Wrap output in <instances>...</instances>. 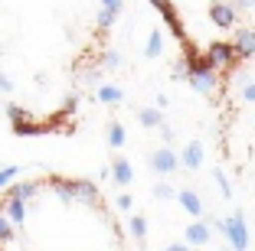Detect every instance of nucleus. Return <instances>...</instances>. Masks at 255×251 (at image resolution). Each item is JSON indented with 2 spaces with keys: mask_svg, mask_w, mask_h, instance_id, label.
I'll list each match as a JSON object with an SVG mask.
<instances>
[{
  "mask_svg": "<svg viewBox=\"0 0 255 251\" xmlns=\"http://www.w3.org/2000/svg\"><path fill=\"white\" fill-rule=\"evenodd\" d=\"M102 66H105V69H118L121 56H118V52H105V56H102Z\"/></svg>",
  "mask_w": 255,
  "mask_h": 251,
  "instance_id": "24",
  "label": "nucleus"
},
{
  "mask_svg": "<svg viewBox=\"0 0 255 251\" xmlns=\"http://www.w3.org/2000/svg\"><path fill=\"white\" fill-rule=\"evenodd\" d=\"M233 46H236V52H239V59H255V30L239 26V30L233 33Z\"/></svg>",
  "mask_w": 255,
  "mask_h": 251,
  "instance_id": "8",
  "label": "nucleus"
},
{
  "mask_svg": "<svg viewBox=\"0 0 255 251\" xmlns=\"http://www.w3.org/2000/svg\"><path fill=\"white\" fill-rule=\"evenodd\" d=\"M10 192H16L20 199H26V202H30L33 196L39 192V183H33V179H30V183H16V186H10Z\"/></svg>",
  "mask_w": 255,
  "mask_h": 251,
  "instance_id": "18",
  "label": "nucleus"
},
{
  "mask_svg": "<svg viewBox=\"0 0 255 251\" xmlns=\"http://www.w3.org/2000/svg\"><path fill=\"white\" fill-rule=\"evenodd\" d=\"M233 3H236L239 10H252V7H255V0H233Z\"/></svg>",
  "mask_w": 255,
  "mask_h": 251,
  "instance_id": "30",
  "label": "nucleus"
},
{
  "mask_svg": "<svg viewBox=\"0 0 255 251\" xmlns=\"http://www.w3.org/2000/svg\"><path fill=\"white\" fill-rule=\"evenodd\" d=\"M112 179H115L118 186L134 183V170H131V163H128V157H115V160H112Z\"/></svg>",
  "mask_w": 255,
  "mask_h": 251,
  "instance_id": "10",
  "label": "nucleus"
},
{
  "mask_svg": "<svg viewBox=\"0 0 255 251\" xmlns=\"http://www.w3.org/2000/svg\"><path fill=\"white\" fill-rule=\"evenodd\" d=\"M160 52H164V33L150 30V36H147V59H157Z\"/></svg>",
  "mask_w": 255,
  "mask_h": 251,
  "instance_id": "15",
  "label": "nucleus"
},
{
  "mask_svg": "<svg viewBox=\"0 0 255 251\" xmlns=\"http://www.w3.org/2000/svg\"><path fill=\"white\" fill-rule=\"evenodd\" d=\"M115 206H118L121 212H128V209H131V196H125V192H121L118 199H115Z\"/></svg>",
  "mask_w": 255,
  "mask_h": 251,
  "instance_id": "27",
  "label": "nucleus"
},
{
  "mask_svg": "<svg viewBox=\"0 0 255 251\" xmlns=\"http://www.w3.org/2000/svg\"><path fill=\"white\" fill-rule=\"evenodd\" d=\"M170 251H183V248H190V242H173V245H167Z\"/></svg>",
  "mask_w": 255,
  "mask_h": 251,
  "instance_id": "31",
  "label": "nucleus"
},
{
  "mask_svg": "<svg viewBox=\"0 0 255 251\" xmlns=\"http://www.w3.org/2000/svg\"><path fill=\"white\" fill-rule=\"evenodd\" d=\"M213 176H216V183H219V192H223L226 199H229V196H233V186H229V179H226V173H223V170H216Z\"/></svg>",
  "mask_w": 255,
  "mask_h": 251,
  "instance_id": "22",
  "label": "nucleus"
},
{
  "mask_svg": "<svg viewBox=\"0 0 255 251\" xmlns=\"http://www.w3.org/2000/svg\"><path fill=\"white\" fill-rule=\"evenodd\" d=\"M180 163L187 167V170H200V163H203V144L200 141H190L187 147H183V154H180Z\"/></svg>",
  "mask_w": 255,
  "mask_h": 251,
  "instance_id": "12",
  "label": "nucleus"
},
{
  "mask_svg": "<svg viewBox=\"0 0 255 251\" xmlns=\"http://www.w3.org/2000/svg\"><path fill=\"white\" fill-rule=\"evenodd\" d=\"M13 176H16V167H3V170H0V189H7V183Z\"/></svg>",
  "mask_w": 255,
  "mask_h": 251,
  "instance_id": "25",
  "label": "nucleus"
},
{
  "mask_svg": "<svg viewBox=\"0 0 255 251\" xmlns=\"http://www.w3.org/2000/svg\"><path fill=\"white\" fill-rule=\"evenodd\" d=\"M0 91H13V82H10L7 75H0Z\"/></svg>",
  "mask_w": 255,
  "mask_h": 251,
  "instance_id": "28",
  "label": "nucleus"
},
{
  "mask_svg": "<svg viewBox=\"0 0 255 251\" xmlns=\"http://www.w3.org/2000/svg\"><path fill=\"white\" fill-rule=\"evenodd\" d=\"M0 209H3V212L16 222V225H23V219H26V199H20V196H16V192H10V189H7V199L0 202Z\"/></svg>",
  "mask_w": 255,
  "mask_h": 251,
  "instance_id": "9",
  "label": "nucleus"
},
{
  "mask_svg": "<svg viewBox=\"0 0 255 251\" xmlns=\"http://www.w3.org/2000/svg\"><path fill=\"white\" fill-rule=\"evenodd\" d=\"M177 167H183V163H180V157L173 154L170 147H160V150H154V154H150V170H154V173H164V176H170Z\"/></svg>",
  "mask_w": 255,
  "mask_h": 251,
  "instance_id": "7",
  "label": "nucleus"
},
{
  "mask_svg": "<svg viewBox=\"0 0 255 251\" xmlns=\"http://www.w3.org/2000/svg\"><path fill=\"white\" fill-rule=\"evenodd\" d=\"M236 16H239V7L236 3H226V0H213L210 3V20L216 30H233Z\"/></svg>",
  "mask_w": 255,
  "mask_h": 251,
  "instance_id": "4",
  "label": "nucleus"
},
{
  "mask_svg": "<svg viewBox=\"0 0 255 251\" xmlns=\"http://www.w3.org/2000/svg\"><path fill=\"white\" fill-rule=\"evenodd\" d=\"M187 242L193 245V248H203V245L210 242V222H193L187 229Z\"/></svg>",
  "mask_w": 255,
  "mask_h": 251,
  "instance_id": "13",
  "label": "nucleus"
},
{
  "mask_svg": "<svg viewBox=\"0 0 255 251\" xmlns=\"http://www.w3.org/2000/svg\"><path fill=\"white\" fill-rule=\"evenodd\" d=\"M108 144H112L115 150H118L121 144H125V127H121L118 121H112V124H108Z\"/></svg>",
  "mask_w": 255,
  "mask_h": 251,
  "instance_id": "20",
  "label": "nucleus"
},
{
  "mask_svg": "<svg viewBox=\"0 0 255 251\" xmlns=\"http://www.w3.org/2000/svg\"><path fill=\"white\" fill-rule=\"evenodd\" d=\"M121 88L118 85H102V88H98V101H105V104H118L121 101Z\"/></svg>",
  "mask_w": 255,
  "mask_h": 251,
  "instance_id": "17",
  "label": "nucleus"
},
{
  "mask_svg": "<svg viewBox=\"0 0 255 251\" xmlns=\"http://www.w3.org/2000/svg\"><path fill=\"white\" fill-rule=\"evenodd\" d=\"M177 199H180V206L187 209L193 219H203V212H206V209H203V199L196 196L193 189H180V192H177Z\"/></svg>",
  "mask_w": 255,
  "mask_h": 251,
  "instance_id": "11",
  "label": "nucleus"
},
{
  "mask_svg": "<svg viewBox=\"0 0 255 251\" xmlns=\"http://www.w3.org/2000/svg\"><path fill=\"white\" fill-rule=\"evenodd\" d=\"M118 20V10H112V7H102V13H98V30L105 33V30H112V23Z\"/></svg>",
  "mask_w": 255,
  "mask_h": 251,
  "instance_id": "21",
  "label": "nucleus"
},
{
  "mask_svg": "<svg viewBox=\"0 0 255 251\" xmlns=\"http://www.w3.org/2000/svg\"><path fill=\"white\" fill-rule=\"evenodd\" d=\"M213 229L223 232L226 242L233 245L236 251L249 248V225H246V219H242V212H233L229 219H216V222H213Z\"/></svg>",
  "mask_w": 255,
  "mask_h": 251,
  "instance_id": "2",
  "label": "nucleus"
},
{
  "mask_svg": "<svg viewBox=\"0 0 255 251\" xmlns=\"http://www.w3.org/2000/svg\"><path fill=\"white\" fill-rule=\"evenodd\" d=\"M206 59H210L213 69H233L236 59H239V52H236L233 43H213L206 49Z\"/></svg>",
  "mask_w": 255,
  "mask_h": 251,
  "instance_id": "5",
  "label": "nucleus"
},
{
  "mask_svg": "<svg viewBox=\"0 0 255 251\" xmlns=\"http://www.w3.org/2000/svg\"><path fill=\"white\" fill-rule=\"evenodd\" d=\"M102 7H112V10H121V7H125V0H102Z\"/></svg>",
  "mask_w": 255,
  "mask_h": 251,
  "instance_id": "29",
  "label": "nucleus"
},
{
  "mask_svg": "<svg viewBox=\"0 0 255 251\" xmlns=\"http://www.w3.org/2000/svg\"><path fill=\"white\" fill-rule=\"evenodd\" d=\"M46 183L56 189V196H59L62 202H82V206L89 209H102L105 202H102V192H98L95 183H89V179H66V176H53L46 179Z\"/></svg>",
  "mask_w": 255,
  "mask_h": 251,
  "instance_id": "1",
  "label": "nucleus"
},
{
  "mask_svg": "<svg viewBox=\"0 0 255 251\" xmlns=\"http://www.w3.org/2000/svg\"><path fill=\"white\" fill-rule=\"evenodd\" d=\"M7 118H10L16 134H43L46 131V124L33 121V114L26 108H20V104H7Z\"/></svg>",
  "mask_w": 255,
  "mask_h": 251,
  "instance_id": "3",
  "label": "nucleus"
},
{
  "mask_svg": "<svg viewBox=\"0 0 255 251\" xmlns=\"http://www.w3.org/2000/svg\"><path fill=\"white\" fill-rule=\"evenodd\" d=\"M242 98H246L249 104L255 101V82H246V85H242Z\"/></svg>",
  "mask_w": 255,
  "mask_h": 251,
  "instance_id": "26",
  "label": "nucleus"
},
{
  "mask_svg": "<svg viewBox=\"0 0 255 251\" xmlns=\"http://www.w3.org/2000/svg\"><path fill=\"white\" fill-rule=\"evenodd\" d=\"M13 232H16V222L0 209V245H7L10 238H13Z\"/></svg>",
  "mask_w": 255,
  "mask_h": 251,
  "instance_id": "16",
  "label": "nucleus"
},
{
  "mask_svg": "<svg viewBox=\"0 0 255 251\" xmlns=\"http://www.w3.org/2000/svg\"><path fill=\"white\" fill-rule=\"evenodd\" d=\"M131 235L137 238V245H144V235H147V219L144 215H131Z\"/></svg>",
  "mask_w": 255,
  "mask_h": 251,
  "instance_id": "19",
  "label": "nucleus"
},
{
  "mask_svg": "<svg viewBox=\"0 0 255 251\" xmlns=\"http://www.w3.org/2000/svg\"><path fill=\"white\" fill-rule=\"evenodd\" d=\"M154 196H157V199H173V196H177V189H173V186H167V183H157V186H154Z\"/></svg>",
  "mask_w": 255,
  "mask_h": 251,
  "instance_id": "23",
  "label": "nucleus"
},
{
  "mask_svg": "<svg viewBox=\"0 0 255 251\" xmlns=\"http://www.w3.org/2000/svg\"><path fill=\"white\" fill-rule=\"evenodd\" d=\"M137 121H141L144 127H164V114H160V108H141V111H137Z\"/></svg>",
  "mask_w": 255,
  "mask_h": 251,
  "instance_id": "14",
  "label": "nucleus"
},
{
  "mask_svg": "<svg viewBox=\"0 0 255 251\" xmlns=\"http://www.w3.org/2000/svg\"><path fill=\"white\" fill-rule=\"evenodd\" d=\"M150 3H154V7L160 10V16L167 20V26L173 30V36L180 39V43L187 46V49H193V46L187 43V33H183V23H180V16H177V10H173V3H170V0H150Z\"/></svg>",
  "mask_w": 255,
  "mask_h": 251,
  "instance_id": "6",
  "label": "nucleus"
}]
</instances>
